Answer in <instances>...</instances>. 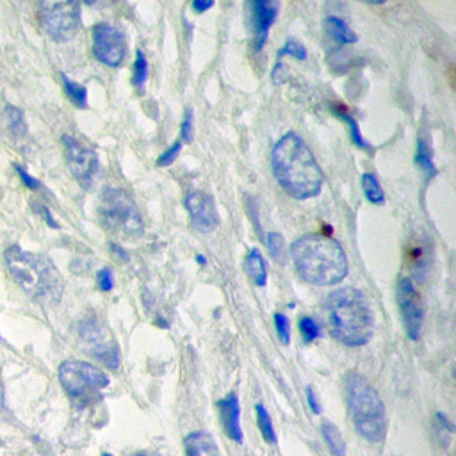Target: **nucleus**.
<instances>
[{
    "label": "nucleus",
    "instance_id": "9d476101",
    "mask_svg": "<svg viewBox=\"0 0 456 456\" xmlns=\"http://www.w3.org/2000/svg\"><path fill=\"white\" fill-rule=\"evenodd\" d=\"M62 145H65L66 163H68L71 175L82 187H89L100 170L97 152L84 146L80 141L71 136H62Z\"/></svg>",
    "mask_w": 456,
    "mask_h": 456
},
{
    "label": "nucleus",
    "instance_id": "f03ea898",
    "mask_svg": "<svg viewBox=\"0 0 456 456\" xmlns=\"http://www.w3.org/2000/svg\"><path fill=\"white\" fill-rule=\"evenodd\" d=\"M296 271L312 285H335L347 275L346 251L335 239L321 233H307L290 246Z\"/></svg>",
    "mask_w": 456,
    "mask_h": 456
},
{
    "label": "nucleus",
    "instance_id": "39448f33",
    "mask_svg": "<svg viewBox=\"0 0 456 456\" xmlns=\"http://www.w3.org/2000/svg\"><path fill=\"white\" fill-rule=\"evenodd\" d=\"M344 396L351 422L362 439L378 444L387 437V412L382 398L356 371L344 376Z\"/></svg>",
    "mask_w": 456,
    "mask_h": 456
},
{
    "label": "nucleus",
    "instance_id": "c85d7f7f",
    "mask_svg": "<svg viewBox=\"0 0 456 456\" xmlns=\"http://www.w3.org/2000/svg\"><path fill=\"white\" fill-rule=\"evenodd\" d=\"M299 332H301L303 342H307V344L319 337V326H317L316 321L308 316H303L299 319Z\"/></svg>",
    "mask_w": 456,
    "mask_h": 456
},
{
    "label": "nucleus",
    "instance_id": "ea45409f",
    "mask_svg": "<svg viewBox=\"0 0 456 456\" xmlns=\"http://www.w3.org/2000/svg\"><path fill=\"white\" fill-rule=\"evenodd\" d=\"M132 456H161V455H157V453H150V451H143V453H136V455H132Z\"/></svg>",
    "mask_w": 456,
    "mask_h": 456
},
{
    "label": "nucleus",
    "instance_id": "dca6fc26",
    "mask_svg": "<svg viewBox=\"0 0 456 456\" xmlns=\"http://www.w3.org/2000/svg\"><path fill=\"white\" fill-rule=\"evenodd\" d=\"M185 456H223L216 440L205 431H194L184 439Z\"/></svg>",
    "mask_w": 456,
    "mask_h": 456
},
{
    "label": "nucleus",
    "instance_id": "6e6552de",
    "mask_svg": "<svg viewBox=\"0 0 456 456\" xmlns=\"http://www.w3.org/2000/svg\"><path fill=\"white\" fill-rule=\"evenodd\" d=\"M80 4L70 2H47L41 5V25L56 41L71 40L80 29Z\"/></svg>",
    "mask_w": 456,
    "mask_h": 456
},
{
    "label": "nucleus",
    "instance_id": "cd10ccee",
    "mask_svg": "<svg viewBox=\"0 0 456 456\" xmlns=\"http://www.w3.org/2000/svg\"><path fill=\"white\" fill-rule=\"evenodd\" d=\"M284 56H294L296 59H301L303 61V59H307V49H305L299 41L287 40L284 47H282L280 52L277 54V65L282 61V57Z\"/></svg>",
    "mask_w": 456,
    "mask_h": 456
},
{
    "label": "nucleus",
    "instance_id": "f3484780",
    "mask_svg": "<svg viewBox=\"0 0 456 456\" xmlns=\"http://www.w3.org/2000/svg\"><path fill=\"white\" fill-rule=\"evenodd\" d=\"M325 31L337 45H350L356 41L355 32L346 25V22H342L337 16L325 18Z\"/></svg>",
    "mask_w": 456,
    "mask_h": 456
},
{
    "label": "nucleus",
    "instance_id": "7c9ffc66",
    "mask_svg": "<svg viewBox=\"0 0 456 456\" xmlns=\"http://www.w3.org/2000/svg\"><path fill=\"white\" fill-rule=\"evenodd\" d=\"M180 148H182V143H180V141H175V143H173V145H171L170 148L166 150V152H163V154H161V157L157 159V166L159 168L170 166V164L173 163L176 157H179Z\"/></svg>",
    "mask_w": 456,
    "mask_h": 456
},
{
    "label": "nucleus",
    "instance_id": "20e7f679",
    "mask_svg": "<svg viewBox=\"0 0 456 456\" xmlns=\"http://www.w3.org/2000/svg\"><path fill=\"white\" fill-rule=\"evenodd\" d=\"M5 264L13 280L32 299L43 303H56L61 299L65 282L49 257L31 253L13 244L5 250Z\"/></svg>",
    "mask_w": 456,
    "mask_h": 456
},
{
    "label": "nucleus",
    "instance_id": "4c0bfd02",
    "mask_svg": "<svg viewBox=\"0 0 456 456\" xmlns=\"http://www.w3.org/2000/svg\"><path fill=\"white\" fill-rule=\"evenodd\" d=\"M38 209H40L41 216H43V218H45V221H47V225H50V227H52V228H59V225H57L56 221H54L52 214H50V211H49V209H47V207L40 205V207H38Z\"/></svg>",
    "mask_w": 456,
    "mask_h": 456
},
{
    "label": "nucleus",
    "instance_id": "423d86ee",
    "mask_svg": "<svg viewBox=\"0 0 456 456\" xmlns=\"http://www.w3.org/2000/svg\"><path fill=\"white\" fill-rule=\"evenodd\" d=\"M98 218L102 227L119 239L137 241L145 232V225L137 211V205L125 189L107 187L102 193Z\"/></svg>",
    "mask_w": 456,
    "mask_h": 456
},
{
    "label": "nucleus",
    "instance_id": "0eeeda50",
    "mask_svg": "<svg viewBox=\"0 0 456 456\" xmlns=\"http://www.w3.org/2000/svg\"><path fill=\"white\" fill-rule=\"evenodd\" d=\"M59 382L75 407L86 408L100 401L102 392L109 387V376L88 362L66 360L59 365Z\"/></svg>",
    "mask_w": 456,
    "mask_h": 456
},
{
    "label": "nucleus",
    "instance_id": "4be33fe9",
    "mask_svg": "<svg viewBox=\"0 0 456 456\" xmlns=\"http://www.w3.org/2000/svg\"><path fill=\"white\" fill-rule=\"evenodd\" d=\"M5 119H8V128L14 137H22L27 132L25 119H23V113L18 107L8 104L5 106Z\"/></svg>",
    "mask_w": 456,
    "mask_h": 456
},
{
    "label": "nucleus",
    "instance_id": "bb28decb",
    "mask_svg": "<svg viewBox=\"0 0 456 456\" xmlns=\"http://www.w3.org/2000/svg\"><path fill=\"white\" fill-rule=\"evenodd\" d=\"M334 111H335V114H337L339 118L344 119V122H346L347 125H350L351 139H353V143H355L356 146H360V148H364V150H373V148H371V145H367V143H365V139H364V137H362V134H360L358 123L355 122V118H353V116H350V114H347L346 111L339 109V107H334Z\"/></svg>",
    "mask_w": 456,
    "mask_h": 456
},
{
    "label": "nucleus",
    "instance_id": "7ed1b4c3",
    "mask_svg": "<svg viewBox=\"0 0 456 456\" xmlns=\"http://www.w3.org/2000/svg\"><path fill=\"white\" fill-rule=\"evenodd\" d=\"M325 316L332 337L344 346H364L373 335V310L358 289L334 290L325 301Z\"/></svg>",
    "mask_w": 456,
    "mask_h": 456
},
{
    "label": "nucleus",
    "instance_id": "b1692460",
    "mask_svg": "<svg viewBox=\"0 0 456 456\" xmlns=\"http://www.w3.org/2000/svg\"><path fill=\"white\" fill-rule=\"evenodd\" d=\"M415 164L424 171L426 175H435V166L431 163V152H430V145H428V141L419 137L417 141V152H415Z\"/></svg>",
    "mask_w": 456,
    "mask_h": 456
},
{
    "label": "nucleus",
    "instance_id": "412c9836",
    "mask_svg": "<svg viewBox=\"0 0 456 456\" xmlns=\"http://www.w3.org/2000/svg\"><path fill=\"white\" fill-rule=\"evenodd\" d=\"M61 79H62V84H65L66 95H68V98L73 102L75 106L80 107V109H84V107L88 106V89L84 88L82 84L73 82V80L68 79L65 73L61 75Z\"/></svg>",
    "mask_w": 456,
    "mask_h": 456
},
{
    "label": "nucleus",
    "instance_id": "9b49d317",
    "mask_svg": "<svg viewBox=\"0 0 456 456\" xmlns=\"http://www.w3.org/2000/svg\"><path fill=\"white\" fill-rule=\"evenodd\" d=\"M93 54L98 61L107 66H119L127 54L125 36L118 27L107 22L93 27Z\"/></svg>",
    "mask_w": 456,
    "mask_h": 456
},
{
    "label": "nucleus",
    "instance_id": "4468645a",
    "mask_svg": "<svg viewBox=\"0 0 456 456\" xmlns=\"http://www.w3.org/2000/svg\"><path fill=\"white\" fill-rule=\"evenodd\" d=\"M280 4L275 0H255L251 2V29H253L255 49L262 50L264 43L268 41L271 25L277 20Z\"/></svg>",
    "mask_w": 456,
    "mask_h": 456
},
{
    "label": "nucleus",
    "instance_id": "393cba45",
    "mask_svg": "<svg viewBox=\"0 0 456 456\" xmlns=\"http://www.w3.org/2000/svg\"><path fill=\"white\" fill-rule=\"evenodd\" d=\"M146 77H148V62H146L145 54L141 50H136V61H134V73H132V84L137 91L145 89Z\"/></svg>",
    "mask_w": 456,
    "mask_h": 456
},
{
    "label": "nucleus",
    "instance_id": "2eb2a0df",
    "mask_svg": "<svg viewBox=\"0 0 456 456\" xmlns=\"http://www.w3.org/2000/svg\"><path fill=\"white\" fill-rule=\"evenodd\" d=\"M220 408V417H221V424H223V430L227 433L228 439H232L233 442L241 444L242 442V430H241V410H239V399L237 394L230 392V394L225 396L218 403Z\"/></svg>",
    "mask_w": 456,
    "mask_h": 456
},
{
    "label": "nucleus",
    "instance_id": "f704fd0d",
    "mask_svg": "<svg viewBox=\"0 0 456 456\" xmlns=\"http://www.w3.org/2000/svg\"><path fill=\"white\" fill-rule=\"evenodd\" d=\"M307 401H308V407H310L312 412H314V413H321L319 403H317L316 394H314V391H312V387H307Z\"/></svg>",
    "mask_w": 456,
    "mask_h": 456
},
{
    "label": "nucleus",
    "instance_id": "c756f323",
    "mask_svg": "<svg viewBox=\"0 0 456 456\" xmlns=\"http://www.w3.org/2000/svg\"><path fill=\"white\" fill-rule=\"evenodd\" d=\"M275 326H277V334H278V339L282 341V344H289V341H290L289 319H287L284 314L277 312V314H275Z\"/></svg>",
    "mask_w": 456,
    "mask_h": 456
},
{
    "label": "nucleus",
    "instance_id": "aec40b11",
    "mask_svg": "<svg viewBox=\"0 0 456 456\" xmlns=\"http://www.w3.org/2000/svg\"><path fill=\"white\" fill-rule=\"evenodd\" d=\"M362 189H364L365 198H367L371 203H374V205L385 203V193H383L382 185H380V182H378V179L373 173L362 175Z\"/></svg>",
    "mask_w": 456,
    "mask_h": 456
},
{
    "label": "nucleus",
    "instance_id": "a878e982",
    "mask_svg": "<svg viewBox=\"0 0 456 456\" xmlns=\"http://www.w3.org/2000/svg\"><path fill=\"white\" fill-rule=\"evenodd\" d=\"M266 244H268V251L273 257V260L277 264L285 262V241L282 233L278 232H269L266 237Z\"/></svg>",
    "mask_w": 456,
    "mask_h": 456
},
{
    "label": "nucleus",
    "instance_id": "79ce46f5",
    "mask_svg": "<svg viewBox=\"0 0 456 456\" xmlns=\"http://www.w3.org/2000/svg\"><path fill=\"white\" fill-rule=\"evenodd\" d=\"M198 262H200V264H205V259H203L202 255H198Z\"/></svg>",
    "mask_w": 456,
    "mask_h": 456
},
{
    "label": "nucleus",
    "instance_id": "473e14b6",
    "mask_svg": "<svg viewBox=\"0 0 456 456\" xmlns=\"http://www.w3.org/2000/svg\"><path fill=\"white\" fill-rule=\"evenodd\" d=\"M97 284L98 289L104 290V293H109V290L114 287L113 271H111L109 268H102L100 271L97 273Z\"/></svg>",
    "mask_w": 456,
    "mask_h": 456
},
{
    "label": "nucleus",
    "instance_id": "ddd939ff",
    "mask_svg": "<svg viewBox=\"0 0 456 456\" xmlns=\"http://www.w3.org/2000/svg\"><path fill=\"white\" fill-rule=\"evenodd\" d=\"M184 203L189 216H191V223L200 232H212L220 225L218 209L214 205V200L209 194L193 191L185 196Z\"/></svg>",
    "mask_w": 456,
    "mask_h": 456
},
{
    "label": "nucleus",
    "instance_id": "5701e85b",
    "mask_svg": "<svg viewBox=\"0 0 456 456\" xmlns=\"http://www.w3.org/2000/svg\"><path fill=\"white\" fill-rule=\"evenodd\" d=\"M255 413H257V426H259L264 440L268 444H277V435H275V430H273V422L268 410H266L262 404H257V407H255Z\"/></svg>",
    "mask_w": 456,
    "mask_h": 456
},
{
    "label": "nucleus",
    "instance_id": "a19ab883",
    "mask_svg": "<svg viewBox=\"0 0 456 456\" xmlns=\"http://www.w3.org/2000/svg\"><path fill=\"white\" fill-rule=\"evenodd\" d=\"M4 404V392H2V387H0V407Z\"/></svg>",
    "mask_w": 456,
    "mask_h": 456
},
{
    "label": "nucleus",
    "instance_id": "e433bc0d",
    "mask_svg": "<svg viewBox=\"0 0 456 456\" xmlns=\"http://www.w3.org/2000/svg\"><path fill=\"white\" fill-rule=\"evenodd\" d=\"M109 248H111V251H113L114 255H118V257L123 260V262H127V260H128V255H127V251L123 250L122 246L116 244V242H111Z\"/></svg>",
    "mask_w": 456,
    "mask_h": 456
},
{
    "label": "nucleus",
    "instance_id": "2f4dec72",
    "mask_svg": "<svg viewBox=\"0 0 456 456\" xmlns=\"http://www.w3.org/2000/svg\"><path fill=\"white\" fill-rule=\"evenodd\" d=\"M180 136H182V141H185V145L193 141V111L191 109L185 111L182 127H180Z\"/></svg>",
    "mask_w": 456,
    "mask_h": 456
},
{
    "label": "nucleus",
    "instance_id": "a211bd4d",
    "mask_svg": "<svg viewBox=\"0 0 456 456\" xmlns=\"http://www.w3.org/2000/svg\"><path fill=\"white\" fill-rule=\"evenodd\" d=\"M244 269L257 287H264V285H266V282H268V271H266V264H264L262 255H260V251L257 250V248L250 250V253L246 255Z\"/></svg>",
    "mask_w": 456,
    "mask_h": 456
},
{
    "label": "nucleus",
    "instance_id": "c9c22d12",
    "mask_svg": "<svg viewBox=\"0 0 456 456\" xmlns=\"http://www.w3.org/2000/svg\"><path fill=\"white\" fill-rule=\"evenodd\" d=\"M214 5V2L212 0H194L193 2V9L196 11V13H205V11H209V9Z\"/></svg>",
    "mask_w": 456,
    "mask_h": 456
},
{
    "label": "nucleus",
    "instance_id": "72a5a7b5",
    "mask_svg": "<svg viewBox=\"0 0 456 456\" xmlns=\"http://www.w3.org/2000/svg\"><path fill=\"white\" fill-rule=\"evenodd\" d=\"M14 170L18 171V176H20V179H22V182L27 185V187H29V189H40V185H41V184H40V180L34 179V176L29 175V173H27L25 168H22V166H14Z\"/></svg>",
    "mask_w": 456,
    "mask_h": 456
},
{
    "label": "nucleus",
    "instance_id": "1a4fd4ad",
    "mask_svg": "<svg viewBox=\"0 0 456 456\" xmlns=\"http://www.w3.org/2000/svg\"><path fill=\"white\" fill-rule=\"evenodd\" d=\"M79 335L86 344V350L97 360L109 369H118L119 350L118 344L111 337L109 330L100 325V321L95 317L84 319L79 326Z\"/></svg>",
    "mask_w": 456,
    "mask_h": 456
},
{
    "label": "nucleus",
    "instance_id": "f257e3e1",
    "mask_svg": "<svg viewBox=\"0 0 456 456\" xmlns=\"http://www.w3.org/2000/svg\"><path fill=\"white\" fill-rule=\"evenodd\" d=\"M275 179L285 193L296 200L317 196L323 187V171L307 143L296 134H285L271 154Z\"/></svg>",
    "mask_w": 456,
    "mask_h": 456
},
{
    "label": "nucleus",
    "instance_id": "58836bf2",
    "mask_svg": "<svg viewBox=\"0 0 456 456\" xmlns=\"http://www.w3.org/2000/svg\"><path fill=\"white\" fill-rule=\"evenodd\" d=\"M413 253H415V255H422V253H424V251H422V250H415V251H413ZM413 260H415V264H419V262H421V260H422V264L426 262V260L421 259V257H415V259H413Z\"/></svg>",
    "mask_w": 456,
    "mask_h": 456
},
{
    "label": "nucleus",
    "instance_id": "f8f14e48",
    "mask_svg": "<svg viewBox=\"0 0 456 456\" xmlns=\"http://www.w3.org/2000/svg\"><path fill=\"white\" fill-rule=\"evenodd\" d=\"M398 307L401 312L404 332L410 341L421 337L422 321H424V307L422 299L417 293L415 285L410 278H401L398 284Z\"/></svg>",
    "mask_w": 456,
    "mask_h": 456
},
{
    "label": "nucleus",
    "instance_id": "37998d69",
    "mask_svg": "<svg viewBox=\"0 0 456 456\" xmlns=\"http://www.w3.org/2000/svg\"><path fill=\"white\" fill-rule=\"evenodd\" d=\"M102 456H111V455H109V453H104V455H102Z\"/></svg>",
    "mask_w": 456,
    "mask_h": 456
},
{
    "label": "nucleus",
    "instance_id": "6ab92c4d",
    "mask_svg": "<svg viewBox=\"0 0 456 456\" xmlns=\"http://www.w3.org/2000/svg\"><path fill=\"white\" fill-rule=\"evenodd\" d=\"M321 433H323V439H325L326 446H328L332 455L334 456L346 455V444H344L341 431H339V428L334 424V422H323V426H321Z\"/></svg>",
    "mask_w": 456,
    "mask_h": 456
}]
</instances>
